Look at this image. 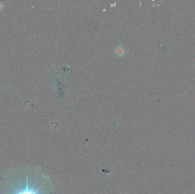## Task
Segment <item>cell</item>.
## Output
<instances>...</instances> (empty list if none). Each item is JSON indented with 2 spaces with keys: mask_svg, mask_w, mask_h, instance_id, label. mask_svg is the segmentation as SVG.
<instances>
[{
  "mask_svg": "<svg viewBox=\"0 0 195 194\" xmlns=\"http://www.w3.org/2000/svg\"><path fill=\"white\" fill-rule=\"evenodd\" d=\"M116 51H117V53L118 55H119V56L124 55V49L122 47H121V46L117 47V49H116Z\"/></svg>",
  "mask_w": 195,
  "mask_h": 194,
  "instance_id": "7a4b0ae2",
  "label": "cell"
},
{
  "mask_svg": "<svg viewBox=\"0 0 195 194\" xmlns=\"http://www.w3.org/2000/svg\"><path fill=\"white\" fill-rule=\"evenodd\" d=\"M36 175L29 168H13L0 181V194H44Z\"/></svg>",
  "mask_w": 195,
  "mask_h": 194,
  "instance_id": "6da1fadb",
  "label": "cell"
}]
</instances>
